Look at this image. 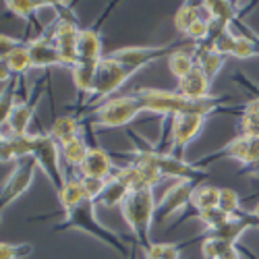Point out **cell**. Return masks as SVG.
<instances>
[{
	"instance_id": "18",
	"label": "cell",
	"mask_w": 259,
	"mask_h": 259,
	"mask_svg": "<svg viewBox=\"0 0 259 259\" xmlns=\"http://www.w3.org/2000/svg\"><path fill=\"white\" fill-rule=\"evenodd\" d=\"M77 56L79 62H100L104 58L102 54V37L96 29H81L79 41H77Z\"/></svg>"
},
{
	"instance_id": "42",
	"label": "cell",
	"mask_w": 259,
	"mask_h": 259,
	"mask_svg": "<svg viewBox=\"0 0 259 259\" xmlns=\"http://www.w3.org/2000/svg\"><path fill=\"white\" fill-rule=\"evenodd\" d=\"M23 46V41H19V39H15V37H11V35H0V56H3V60L7 58V56H11L17 48H21Z\"/></svg>"
},
{
	"instance_id": "33",
	"label": "cell",
	"mask_w": 259,
	"mask_h": 259,
	"mask_svg": "<svg viewBox=\"0 0 259 259\" xmlns=\"http://www.w3.org/2000/svg\"><path fill=\"white\" fill-rule=\"evenodd\" d=\"M218 207L228 213V215H236V211L241 209V197L239 193L230 187H220V201H218Z\"/></svg>"
},
{
	"instance_id": "27",
	"label": "cell",
	"mask_w": 259,
	"mask_h": 259,
	"mask_svg": "<svg viewBox=\"0 0 259 259\" xmlns=\"http://www.w3.org/2000/svg\"><path fill=\"white\" fill-rule=\"evenodd\" d=\"M88 199V193H85V187L81 183V179H75V181H69L67 187H64L60 193H58V201L64 209V213L75 209L79 203H83Z\"/></svg>"
},
{
	"instance_id": "43",
	"label": "cell",
	"mask_w": 259,
	"mask_h": 259,
	"mask_svg": "<svg viewBox=\"0 0 259 259\" xmlns=\"http://www.w3.org/2000/svg\"><path fill=\"white\" fill-rule=\"evenodd\" d=\"M215 259H241V253L236 251L234 245H230V247H226V249H224L218 257H215Z\"/></svg>"
},
{
	"instance_id": "25",
	"label": "cell",
	"mask_w": 259,
	"mask_h": 259,
	"mask_svg": "<svg viewBox=\"0 0 259 259\" xmlns=\"http://www.w3.org/2000/svg\"><path fill=\"white\" fill-rule=\"evenodd\" d=\"M96 69H98V62H77L75 67L71 69L73 75V83L81 96L88 98L92 92V85H94V77H96Z\"/></svg>"
},
{
	"instance_id": "23",
	"label": "cell",
	"mask_w": 259,
	"mask_h": 259,
	"mask_svg": "<svg viewBox=\"0 0 259 259\" xmlns=\"http://www.w3.org/2000/svg\"><path fill=\"white\" fill-rule=\"evenodd\" d=\"M201 9L207 13V19H218L226 25H232V21L239 17V7L228 0H203Z\"/></svg>"
},
{
	"instance_id": "34",
	"label": "cell",
	"mask_w": 259,
	"mask_h": 259,
	"mask_svg": "<svg viewBox=\"0 0 259 259\" xmlns=\"http://www.w3.org/2000/svg\"><path fill=\"white\" fill-rule=\"evenodd\" d=\"M234 58H251V56H259V41L253 37H245L236 33V44H234Z\"/></svg>"
},
{
	"instance_id": "41",
	"label": "cell",
	"mask_w": 259,
	"mask_h": 259,
	"mask_svg": "<svg viewBox=\"0 0 259 259\" xmlns=\"http://www.w3.org/2000/svg\"><path fill=\"white\" fill-rule=\"evenodd\" d=\"M81 183H83V187H85V193H88V199H92L94 203H98V199L102 197V193H104L108 181H100V179H81Z\"/></svg>"
},
{
	"instance_id": "38",
	"label": "cell",
	"mask_w": 259,
	"mask_h": 259,
	"mask_svg": "<svg viewBox=\"0 0 259 259\" xmlns=\"http://www.w3.org/2000/svg\"><path fill=\"white\" fill-rule=\"evenodd\" d=\"M31 251L33 247L29 243H19V245L3 243V247H0V259H21V257H27Z\"/></svg>"
},
{
	"instance_id": "37",
	"label": "cell",
	"mask_w": 259,
	"mask_h": 259,
	"mask_svg": "<svg viewBox=\"0 0 259 259\" xmlns=\"http://www.w3.org/2000/svg\"><path fill=\"white\" fill-rule=\"evenodd\" d=\"M187 37H191L193 41H197V44H207L209 39V19H197L195 23L189 27V31L185 33Z\"/></svg>"
},
{
	"instance_id": "20",
	"label": "cell",
	"mask_w": 259,
	"mask_h": 259,
	"mask_svg": "<svg viewBox=\"0 0 259 259\" xmlns=\"http://www.w3.org/2000/svg\"><path fill=\"white\" fill-rule=\"evenodd\" d=\"M253 226H255V222L249 220V215H232V218H230L222 228L209 232L207 236L220 239V241H224V243H228V245H236V241H239L241 236H243L249 228H253Z\"/></svg>"
},
{
	"instance_id": "36",
	"label": "cell",
	"mask_w": 259,
	"mask_h": 259,
	"mask_svg": "<svg viewBox=\"0 0 259 259\" xmlns=\"http://www.w3.org/2000/svg\"><path fill=\"white\" fill-rule=\"evenodd\" d=\"M232 218V215H228V213H224L220 207H215V209H207V211H203V213H199V220L207 226V230L209 232H213V230H218V228H222L228 220Z\"/></svg>"
},
{
	"instance_id": "45",
	"label": "cell",
	"mask_w": 259,
	"mask_h": 259,
	"mask_svg": "<svg viewBox=\"0 0 259 259\" xmlns=\"http://www.w3.org/2000/svg\"><path fill=\"white\" fill-rule=\"evenodd\" d=\"M243 172H245V175H259V160H257V162H253L251 166L243 168Z\"/></svg>"
},
{
	"instance_id": "16",
	"label": "cell",
	"mask_w": 259,
	"mask_h": 259,
	"mask_svg": "<svg viewBox=\"0 0 259 259\" xmlns=\"http://www.w3.org/2000/svg\"><path fill=\"white\" fill-rule=\"evenodd\" d=\"M177 92L189 100H205L211 98V79L199 69L195 67L185 79L179 81Z\"/></svg>"
},
{
	"instance_id": "35",
	"label": "cell",
	"mask_w": 259,
	"mask_h": 259,
	"mask_svg": "<svg viewBox=\"0 0 259 259\" xmlns=\"http://www.w3.org/2000/svg\"><path fill=\"white\" fill-rule=\"evenodd\" d=\"M145 255L158 259H181V249L175 243H152L145 249Z\"/></svg>"
},
{
	"instance_id": "5",
	"label": "cell",
	"mask_w": 259,
	"mask_h": 259,
	"mask_svg": "<svg viewBox=\"0 0 259 259\" xmlns=\"http://www.w3.org/2000/svg\"><path fill=\"white\" fill-rule=\"evenodd\" d=\"M31 158L35 160L37 168L44 170V175L48 177V181L52 183V187L56 189V193H60L67 187V179H64V170L60 168V145L58 141L46 133V135H33V154Z\"/></svg>"
},
{
	"instance_id": "13",
	"label": "cell",
	"mask_w": 259,
	"mask_h": 259,
	"mask_svg": "<svg viewBox=\"0 0 259 259\" xmlns=\"http://www.w3.org/2000/svg\"><path fill=\"white\" fill-rule=\"evenodd\" d=\"M166 52H168V46H128V48L112 50L108 56L124 64L128 69L139 71L141 67H145V64H149L152 60H156L158 56H162Z\"/></svg>"
},
{
	"instance_id": "12",
	"label": "cell",
	"mask_w": 259,
	"mask_h": 259,
	"mask_svg": "<svg viewBox=\"0 0 259 259\" xmlns=\"http://www.w3.org/2000/svg\"><path fill=\"white\" fill-rule=\"evenodd\" d=\"M220 158H230V160H236L241 162L243 168L251 166L253 162L259 160V137L257 139H251V137H234L232 141H228L222 149H218L211 158H207L205 162H211V160H220Z\"/></svg>"
},
{
	"instance_id": "31",
	"label": "cell",
	"mask_w": 259,
	"mask_h": 259,
	"mask_svg": "<svg viewBox=\"0 0 259 259\" xmlns=\"http://www.w3.org/2000/svg\"><path fill=\"white\" fill-rule=\"evenodd\" d=\"M60 152H62V160L67 162V166L79 170V168L83 166L85 158H88L90 147L85 145V141L79 137V139H75V141H71V143H67V145H60Z\"/></svg>"
},
{
	"instance_id": "14",
	"label": "cell",
	"mask_w": 259,
	"mask_h": 259,
	"mask_svg": "<svg viewBox=\"0 0 259 259\" xmlns=\"http://www.w3.org/2000/svg\"><path fill=\"white\" fill-rule=\"evenodd\" d=\"M27 50L31 56L33 69H50V67H67V60L62 58L60 50L54 46V41L50 37H35L27 41Z\"/></svg>"
},
{
	"instance_id": "40",
	"label": "cell",
	"mask_w": 259,
	"mask_h": 259,
	"mask_svg": "<svg viewBox=\"0 0 259 259\" xmlns=\"http://www.w3.org/2000/svg\"><path fill=\"white\" fill-rule=\"evenodd\" d=\"M226 247H230V245L220 241V239H213V236H205L203 243H201V253L205 259H215Z\"/></svg>"
},
{
	"instance_id": "3",
	"label": "cell",
	"mask_w": 259,
	"mask_h": 259,
	"mask_svg": "<svg viewBox=\"0 0 259 259\" xmlns=\"http://www.w3.org/2000/svg\"><path fill=\"white\" fill-rule=\"evenodd\" d=\"M131 164H141V166H149L160 172L162 179H177V181H191V183H197L201 181L207 170L195 166V164H189L177 156H170L164 152H154V149H139L135 152V156L131 158Z\"/></svg>"
},
{
	"instance_id": "11",
	"label": "cell",
	"mask_w": 259,
	"mask_h": 259,
	"mask_svg": "<svg viewBox=\"0 0 259 259\" xmlns=\"http://www.w3.org/2000/svg\"><path fill=\"white\" fill-rule=\"evenodd\" d=\"M195 185L197 183H191V181H177L164 193V197L158 201L156 218L164 222V220L172 218V215H177L187 203H191V195H193V191H195Z\"/></svg>"
},
{
	"instance_id": "6",
	"label": "cell",
	"mask_w": 259,
	"mask_h": 259,
	"mask_svg": "<svg viewBox=\"0 0 259 259\" xmlns=\"http://www.w3.org/2000/svg\"><path fill=\"white\" fill-rule=\"evenodd\" d=\"M64 220H67V222H64L60 228H77V230H83V232H90L92 236L102 239L106 245H110V247H114V249L124 253V247L116 239V234L110 232L108 228H104L98 222V218H96V203L92 199H85L75 209L67 211V213H64Z\"/></svg>"
},
{
	"instance_id": "26",
	"label": "cell",
	"mask_w": 259,
	"mask_h": 259,
	"mask_svg": "<svg viewBox=\"0 0 259 259\" xmlns=\"http://www.w3.org/2000/svg\"><path fill=\"white\" fill-rule=\"evenodd\" d=\"M220 201V187H211V185H203V187H195L191 195V205L197 209V213H203L207 209H215Z\"/></svg>"
},
{
	"instance_id": "46",
	"label": "cell",
	"mask_w": 259,
	"mask_h": 259,
	"mask_svg": "<svg viewBox=\"0 0 259 259\" xmlns=\"http://www.w3.org/2000/svg\"><path fill=\"white\" fill-rule=\"evenodd\" d=\"M249 215H251V218H255V220H257V224H259V201L255 203V207L251 209V213H249Z\"/></svg>"
},
{
	"instance_id": "10",
	"label": "cell",
	"mask_w": 259,
	"mask_h": 259,
	"mask_svg": "<svg viewBox=\"0 0 259 259\" xmlns=\"http://www.w3.org/2000/svg\"><path fill=\"white\" fill-rule=\"evenodd\" d=\"M35 168H37V164H35L33 158H25V160H19V162H17V168L13 170V175L5 181L3 193H0V203H3V211L31 187Z\"/></svg>"
},
{
	"instance_id": "30",
	"label": "cell",
	"mask_w": 259,
	"mask_h": 259,
	"mask_svg": "<svg viewBox=\"0 0 259 259\" xmlns=\"http://www.w3.org/2000/svg\"><path fill=\"white\" fill-rule=\"evenodd\" d=\"M9 11L21 19H31L35 13L44 9H54V3H46V0H9L7 3Z\"/></svg>"
},
{
	"instance_id": "1",
	"label": "cell",
	"mask_w": 259,
	"mask_h": 259,
	"mask_svg": "<svg viewBox=\"0 0 259 259\" xmlns=\"http://www.w3.org/2000/svg\"><path fill=\"white\" fill-rule=\"evenodd\" d=\"M131 96L137 102L139 112H152V114H166V116H181V114H199L209 116L211 112L220 110V102L224 98H205V100H189L181 96L179 92L170 90H149L141 88L131 92Z\"/></svg>"
},
{
	"instance_id": "17",
	"label": "cell",
	"mask_w": 259,
	"mask_h": 259,
	"mask_svg": "<svg viewBox=\"0 0 259 259\" xmlns=\"http://www.w3.org/2000/svg\"><path fill=\"white\" fill-rule=\"evenodd\" d=\"M3 162L9 160H25L33 154V135H3Z\"/></svg>"
},
{
	"instance_id": "21",
	"label": "cell",
	"mask_w": 259,
	"mask_h": 259,
	"mask_svg": "<svg viewBox=\"0 0 259 259\" xmlns=\"http://www.w3.org/2000/svg\"><path fill=\"white\" fill-rule=\"evenodd\" d=\"M195 60H197V67L213 81V77L220 73V69L224 67L226 56H222L220 52H215L209 44H197L195 48Z\"/></svg>"
},
{
	"instance_id": "19",
	"label": "cell",
	"mask_w": 259,
	"mask_h": 259,
	"mask_svg": "<svg viewBox=\"0 0 259 259\" xmlns=\"http://www.w3.org/2000/svg\"><path fill=\"white\" fill-rule=\"evenodd\" d=\"M128 193H131V187H128V183L118 175V172H114V177L108 179L106 189L102 193V197L98 199V203L104 205V207H120L122 201L128 197Z\"/></svg>"
},
{
	"instance_id": "2",
	"label": "cell",
	"mask_w": 259,
	"mask_h": 259,
	"mask_svg": "<svg viewBox=\"0 0 259 259\" xmlns=\"http://www.w3.org/2000/svg\"><path fill=\"white\" fill-rule=\"evenodd\" d=\"M156 207H158V203L154 197V187L131 191L128 197L120 205L122 218L126 220L128 228H131V232L135 234V239L139 241V245L143 249L152 245V241H149V230H152V220L156 218Z\"/></svg>"
},
{
	"instance_id": "7",
	"label": "cell",
	"mask_w": 259,
	"mask_h": 259,
	"mask_svg": "<svg viewBox=\"0 0 259 259\" xmlns=\"http://www.w3.org/2000/svg\"><path fill=\"white\" fill-rule=\"evenodd\" d=\"M139 114L141 112L137 108L135 98L131 94H124V96L110 98L102 106H98L92 112V124L106 126V128H118V126H124L131 120H135Z\"/></svg>"
},
{
	"instance_id": "22",
	"label": "cell",
	"mask_w": 259,
	"mask_h": 259,
	"mask_svg": "<svg viewBox=\"0 0 259 259\" xmlns=\"http://www.w3.org/2000/svg\"><path fill=\"white\" fill-rule=\"evenodd\" d=\"M35 104L31 102H21L13 110L7 126L11 128V135H29V122L33 118Z\"/></svg>"
},
{
	"instance_id": "39",
	"label": "cell",
	"mask_w": 259,
	"mask_h": 259,
	"mask_svg": "<svg viewBox=\"0 0 259 259\" xmlns=\"http://www.w3.org/2000/svg\"><path fill=\"white\" fill-rule=\"evenodd\" d=\"M239 133L243 137H251V139H257L259 137V118L253 116V114H245L241 116L239 120Z\"/></svg>"
},
{
	"instance_id": "28",
	"label": "cell",
	"mask_w": 259,
	"mask_h": 259,
	"mask_svg": "<svg viewBox=\"0 0 259 259\" xmlns=\"http://www.w3.org/2000/svg\"><path fill=\"white\" fill-rule=\"evenodd\" d=\"M195 67H197V60H195V56L189 54V52L175 50V52H170V56H168V69H170V73L175 75L179 81L185 79Z\"/></svg>"
},
{
	"instance_id": "47",
	"label": "cell",
	"mask_w": 259,
	"mask_h": 259,
	"mask_svg": "<svg viewBox=\"0 0 259 259\" xmlns=\"http://www.w3.org/2000/svg\"><path fill=\"white\" fill-rule=\"evenodd\" d=\"M145 259H158V257H152V255H145Z\"/></svg>"
},
{
	"instance_id": "24",
	"label": "cell",
	"mask_w": 259,
	"mask_h": 259,
	"mask_svg": "<svg viewBox=\"0 0 259 259\" xmlns=\"http://www.w3.org/2000/svg\"><path fill=\"white\" fill-rule=\"evenodd\" d=\"M48 133L58 141V145H67V143L79 139V122L75 116H58L52 122Z\"/></svg>"
},
{
	"instance_id": "8",
	"label": "cell",
	"mask_w": 259,
	"mask_h": 259,
	"mask_svg": "<svg viewBox=\"0 0 259 259\" xmlns=\"http://www.w3.org/2000/svg\"><path fill=\"white\" fill-rule=\"evenodd\" d=\"M205 124V116L199 114H181V116H172V126H170V156H177L183 160L185 149L189 147V143L195 139L201 128Z\"/></svg>"
},
{
	"instance_id": "15",
	"label": "cell",
	"mask_w": 259,
	"mask_h": 259,
	"mask_svg": "<svg viewBox=\"0 0 259 259\" xmlns=\"http://www.w3.org/2000/svg\"><path fill=\"white\" fill-rule=\"evenodd\" d=\"M79 175L81 179H100V181L112 179L114 177L112 158L102 147H90L88 158H85L83 166L79 168Z\"/></svg>"
},
{
	"instance_id": "4",
	"label": "cell",
	"mask_w": 259,
	"mask_h": 259,
	"mask_svg": "<svg viewBox=\"0 0 259 259\" xmlns=\"http://www.w3.org/2000/svg\"><path fill=\"white\" fill-rule=\"evenodd\" d=\"M137 71L124 67V64L116 62L110 56H104L98 62V69H96V77H94V85H92V92L88 96V104H104L108 102L114 92H118L122 85L131 79Z\"/></svg>"
},
{
	"instance_id": "44",
	"label": "cell",
	"mask_w": 259,
	"mask_h": 259,
	"mask_svg": "<svg viewBox=\"0 0 259 259\" xmlns=\"http://www.w3.org/2000/svg\"><path fill=\"white\" fill-rule=\"evenodd\" d=\"M243 112H245V114H253V116H257V118H259V98H255V100L247 102V104H245V108H243Z\"/></svg>"
},
{
	"instance_id": "32",
	"label": "cell",
	"mask_w": 259,
	"mask_h": 259,
	"mask_svg": "<svg viewBox=\"0 0 259 259\" xmlns=\"http://www.w3.org/2000/svg\"><path fill=\"white\" fill-rule=\"evenodd\" d=\"M201 11H203L201 5H191V3L181 5V9L175 15V27L185 35L189 31V27L195 23L197 19H201Z\"/></svg>"
},
{
	"instance_id": "29",
	"label": "cell",
	"mask_w": 259,
	"mask_h": 259,
	"mask_svg": "<svg viewBox=\"0 0 259 259\" xmlns=\"http://www.w3.org/2000/svg\"><path fill=\"white\" fill-rule=\"evenodd\" d=\"M3 67L15 77V75H25L27 71L33 69L31 64V56H29V50H27V44H23L21 48H17L11 56H7L3 60Z\"/></svg>"
},
{
	"instance_id": "9",
	"label": "cell",
	"mask_w": 259,
	"mask_h": 259,
	"mask_svg": "<svg viewBox=\"0 0 259 259\" xmlns=\"http://www.w3.org/2000/svg\"><path fill=\"white\" fill-rule=\"evenodd\" d=\"M56 11L60 13V17H58V23H56V27H54L50 39L54 41V46L60 50L62 58L67 60L69 69H73L75 64L79 62V56H77V41H79V33H81V29H79L77 21H75L73 17L62 15L58 3H56Z\"/></svg>"
}]
</instances>
